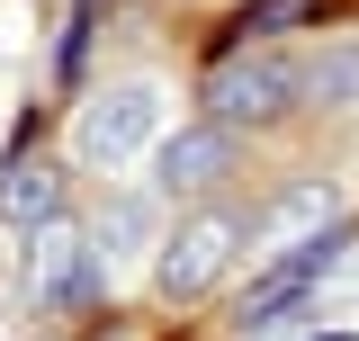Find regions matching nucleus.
<instances>
[{
  "mask_svg": "<svg viewBox=\"0 0 359 341\" xmlns=\"http://www.w3.org/2000/svg\"><path fill=\"white\" fill-rule=\"evenodd\" d=\"M297 90H306V72H297L287 54L233 45L216 72H207V108H216V126H278V117L297 108Z\"/></svg>",
  "mask_w": 359,
  "mask_h": 341,
  "instance_id": "nucleus-1",
  "label": "nucleus"
},
{
  "mask_svg": "<svg viewBox=\"0 0 359 341\" xmlns=\"http://www.w3.org/2000/svg\"><path fill=\"white\" fill-rule=\"evenodd\" d=\"M162 144V90H108V99H90L81 117H72V153H81L90 170H126L135 153H153Z\"/></svg>",
  "mask_w": 359,
  "mask_h": 341,
  "instance_id": "nucleus-2",
  "label": "nucleus"
},
{
  "mask_svg": "<svg viewBox=\"0 0 359 341\" xmlns=\"http://www.w3.org/2000/svg\"><path fill=\"white\" fill-rule=\"evenodd\" d=\"M233 252H243V225H233L224 207H198L171 243L153 252V288H162L171 305H189V297H207L224 269H233Z\"/></svg>",
  "mask_w": 359,
  "mask_h": 341,
  "instance_id": "nucleus-3",
  "label": "nucleus"
},
{
  "mask_svg": "<svg viewBox=\"0 0 359 341\" xmlns=\"http://www.w3.org/2000/svg\"><path fill=\"white\" fill-rule=\"evenodd\" d=\"M27 288H36V305H45V314H81V305L99 297V243H90V234H72L63 215H54V225H36Z\"/></svg>",
  "mask_w": 359,
  "mask_h": 341,
  "instance_id": "nucleus-4",
  "label": "nucleus"
},
{
  "mask_svg": "<svg viewBox=\"0 0 359 341\" xmlns=\"http://www.w3.org/2000/svg\"><path fill=\"white\" fill-rule=\"evenodd\" d=\"M332 215H341V189H332V180H297V189H278L269 215L252 225V252H261V260H287V252H306V243H323Z\"/></svg>",
  "mask_w": 359,
  "mask_h": 341,
  "instance_id": "nucleus-5",
  "label": "nucleus"
},
{
  "mask_svg": "<svg viewBox=\"0 0 359 341\" xmlns=\"http://www.w3.org/2000/svg\"><path fill=\"white\" fill-rule=\"evenodd\" d=\"M224 170H233V126H180L153 144V180H162V198H198V189H216Z\"/></svg>",
  "mask_w": 359,
  "mask_h": 341,
  "instance_id": "nucleus-6",
  "label": "nucleus"
},
{
  "mask_svg": "<svg viewBox=\"0 0 359 341\" xmlns=\"http://www.w3.org/2000/svg\"><path fill=\"white\" fill-rule=\"evenodd\" d=\"M54 207H63V170L36 153V135H27V153L0 170V225H54Z\"/></svg>",
  "mask_w": 359,
  "mask_h": 341,
  "instance_id": "nucleus-7",
  "label": "nucleus"
},
{
  "mask_svg": "<svg viewBox=\"0 0 359 341\" xmlns=\"http://www.w3.org/2000/svg\"><path fill=\"white\" fill-rule=\"evenodd\" d=\"M90 243H99V260H135V252H153V198H108Z\"/></svg>",
  "mask_w": 359,
  "mask_h": 341,
  "instance_id": "nucleus-8",
  "label": "nucleus"
},
{
  "mask_svg": "<svg viewBox=\"0 0 359 341\" xmlns=\"http://www.w3.org/2000/svg\"><path fill=\"white\" fill-rule=\"evenodd\" d=\"M306 99H323V108H351V99H359V45L314 54V63H306Z\"/></svg>",
  "mask_w": 359,
  "mask_h": 341,
  "instance_id": "nucleus-9",
  "label": "nucleus"
},
{
  "mask_svg": "<svg viewBox=\"0 0 359 341\" xmlns=\"http://www.w3.org/2000/svg\"><path fill=\"white\" fill-rule=\"evenodd\" d=\"M297 18H314V0H252V9L233 18V36H278V27H297Z\"/></svg>",
  "mask_w": 359,
  "mask_h": 341,
  "instance_id": "nucleus-10",
  "label": "nucleus"
},
{
  "mask_svg": "<svg viewBox=\"0 0 359 341\" xmlns=\"http://www.w3.org/2000/svg\"><path fill=\"white\" fill-rule=\"evenodd\" d=\"M323 297H341V305H359V243L341 260H332V279H323Z\"/></svg>",
  "mask_w": 359,
  "mask_h": 341,
  "instance_id": "nucleus-11",
  "label": "nucleus"
}]
</instances>
